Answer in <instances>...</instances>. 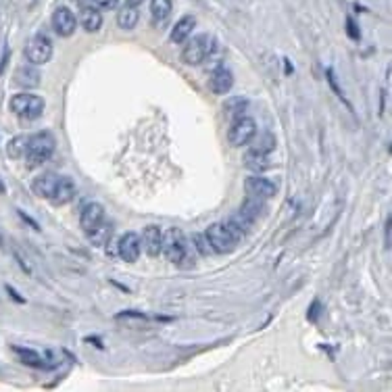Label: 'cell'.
Instances as JSON below:
<instances>
[{"mask_svg": "<svg viewBox=\"0 0 392 392\" xmlns=\"http://www.w3.org/2000/svg\"><path fill=\"white\" fill-rule=\"evenodd\" d=\"M54 146H57V140H54V136L50 132H38V134L30 136L23 157L27 159L30 167H36V165L46 163L52 157Z\"/></svg>", "mask_w": 392, "mask_h": 392, "instance_id": "obj_1", "label": "cell"}, {"mask_svg": "<svg viewBox=\"0 0 392 392\" xmlns=\"http://www.w3.org/2000/svg\"><path fill=\"white\" fill-rule=\"evenodd\" d=\"M215 50V40L209 36V34H200V36H194L182 50V61L190 67L194 65H200L203 61L209 59V54H213Z\"/></svg>", "mask_w": 392, "mask_h": 392, "instance_id": "obj_2", "label": "cell"}, {"mask_svg": "<svg viewBox=\"0 0 392 392\" xmlns=\"http://www.w3.org/2000/svg\"><path fill=\"white\" fill-rule=\"evenodd\" d=\"M192 244H188L186 236L182 230L178 228H170L167 232H163V246H161V253L167 257V261H172L176 265H180L186 257V253L190 251Z\"/></svg>", "mask_w": 392, "mask_h": 392, "instance_id": "obj_3", "label": "cell"}, {"mask_svg": "<svg viewBox=\"0 0 392 392\" xmlns=\"http://www.w3.org/2000/svg\"><path fill=\"white\" fill-rule=\"evenodd\" d=\"M9 106H11V111L17 115V117H21V119H27V122H34V119H38L42 113H44V106H46V102H44V98L42 96H36V94H15L13 98H11V102H9Z\"/></svg>", "mask_w": 392, "mask_h": 392, "instance_id": "obj_4", "label": "cell"}, {"mask_svg": "<svg viewBox=\"0 0 392 392\" xmlns=\"http://www.w3.org/2000/svg\"><path fill=\"white\" fill-rule=\"evenodd\" d=\"M25 59L32 65H46L52 59V42L44 34H36L25 46Z\"/></svg>", "mask_w": 392, "mask_h": 392, "instance_id": "obj_5", "label": "cell"}, {"mask_svg": "<svg viewBox=\"0 0 392 392\" xmlns=\"http://www.w3.org/2000/svg\"><path fill=\"white\" fill-rule=\"evenodd\" d=\"M207 238L213 246L215 253H232L236 249V238L230 234V230L226 228V223H211V226L207 228Z\"/></svg>", "mask_w": 392, "mask_h": 392, "instance_id": "obj_6", "label": "cell"}, {"mask_svg": "<svg viewBox=\"0 0 392 392\" xmlns=\"http://www.w3.org/2000/svg\"><path fill=\"white\" fill-rule=\"evenodd\" d=\"M255 134H257V124H255V119L242 115V117H236V119L232 122V126H230V130H228V140H230L232 146H244V144H249V142L253 140Z\"/></svg>", "mask_w": 392, "mask_h": 392, "instance_id": "obj_7", "label": "cell"}, {"mask_svg": "<svg viewBox=\"0 0 392 392\" xmlns=\"http://www.w3.org/2000/svg\"><path fill=\"white\" fill-rule=\"evenodd\" d=\"M52 27L61 38H69L78 30V17L67 7H61V9L54 11V15H52Z\"/></svg>", "mask_w": 392, "mask_h": 392, "instance_id": "obj_8", "label": "cell"}, {"mask_svg": "<svg viewBox=\"0 0 392 392\" xmlns=\"http://www.w3.org/2000/svg\"><path fill=\"white\" fill-rule=\"evenodd\" d=\"M244 190L249 192V196H255V198H261V200H267V198H273L277 188L271 180L267 178H261V176H251L244 180Z\"/></svg>", "mask_w": 392, "mask_h": 392, "instance_id": "obj_9", "label": "cell"}, {"mask_svg": "<svg viewBox=\"0 0 392 392\" xmlns=\"http://www.w3.org/2000/svg\"><path fill=\"white\" fill-rule=\"evenodd\" d=\"M117 253L124 261L128 263H136L140 253H142V246H140V236L136 232H126L119 242H117Z\"/></svg>", "mask_w": 392, "mask_h": 392, "instance_id": "obj_10", "label": "cell"}, {"mask_svg": "<svg viewBox=\"0 0 392 392\" xmlns=\"http://www.w3.org/2000/svg\"><path fill=\"white\" fill-rule=\"evenodd\" d=\"M209 86H211L213 94H217V96L228 94V92L232 90V86H234V76H232V71H230L228 67H223V65L215 67L213 73H211Z\"/></svg>", "mask_w": 392, "mask_h": 392, "instance_id": "obj_11", "label": "cell"}, {"mask_svg": "<svg viewBox=\"0 0 392 392\" xmlns=\"http://www.w3.org/2000/svg\"><path fill=\"white\" fill-rule=\"evenodd\" d=\"M100 221H104V207L100 203H88L84 205L82 213H80V226L82 230L88 234L92 232Z\"/></svg>", "mask_w": 392, "mask_h": 392, "instance_id": "obj_12", "label": "cell"}, {"mask_svg": "<svg viewBox=\"0 0 392 392\" xmlns=\"http://www.w3.org/2000/svg\"><path fill=\"white\" fill-rule=\"evenodd\" d=\"M59 178H61V176L54 174V172H46V174L34 178V182H32L34 194L40 196V198H48V200H50V198L54 196V190H57Z\"/></svg>", "mask_w": 392, "mask_h": 392, "instance_id": "obj_13", "label": "cell"}, {"mask_svg": "<svg viewBox=\"0 0 392 392\" xmlns=\"http://www.w3.org/2000/svg\"><path fill=\"white\" fill-rule=\"evenodd\" d=\"M140 246L148 257H159L161 246H163V232L159 226H146L142 236H140Z\"/></svg>", "mask_w": 392, "mask_h": 392, "instance_id": "obj_14", "label": "cell"}, {"mask_svg": "<svg viewBox=\"0 0 392 392\" xmlns=\"http://www.w3.org/2000/svg\"><path fill=\"white\" fill-rule=\"evenodd\" d=\"M78 190H76V184L69 176H61L59 178V184H57V190H54V196L50 198L54 205H67L76 198Z\"/></svg>", "mask_w": 392, "mask_h": 392, "instance_id": "obj_15", "label": "cell"}, {"mask_svg": "<svg viewBox=\"0 0 392 392\" xmlns=\"http://www.w3.org/2000/svg\"><path fill=\"white\" fill-rule=\"evenodd\" d=\"M15 84L21 88H36L40 86V71L36 69V65H21L15 71Z\"/></svg>", "mask_w": 392, "mask_h": 392, "instance_id": "obj_16", "label": "cell"}, {"mask_svg": "<svg viewBox=\"0 0 392 392\" xmlns=\"http://www.w3.org/2000/svg\"><path fill=\"white\" fill-rule=\"evenodd\" d=\"M80 23L82 27L88 32V34H94L100 30L102 25V15L96 7H82V13H80Z\"/></svg>", "mask_w": 392, "mask_h": 392, "instance_id": "obj_17", "label": "cell"}, {"mask_svg": "<svg viewBox=\"0 0 392 392\" xmlns=\"http://www.w3.org/2000/svg\"><path fill=\"white\" fill-rule=\"evenodd\" d=\"M194 25H196V19L192 15H184L172 30V42L174 44H182L188 40V36L194 32Z\"/></svg>", "mask_w": 392, "mask_h": 392, "instance_id": "obj_18", "label": "cell"}, {"mask_svg": "<svg viewBox=\"0 0 392 392\" xmlns=\"http://www.w3.org/2000/svg\"><path fill=\"white\" fill-rule=\"evenodd\" d=\"M244 167L246 170H251V172H255V174H261V172H265V170H269V154H265V152H259V150H249L246 154H244Z\"/></svg>", "mask_w": 392, "mask_h": 392, "instance_id": "obj_19", "label": "cell"}, {"mask_svg": "<svg viewBox=\"0 0 392 392\" xmlns=\"http://www.w3.org/2000/svg\"><path fill=\"white\" fill-rule=\"evenodd\" d=\"M88 238H90L92 246H106L108 240L113 238V223L100 221L92 232H88Z\"/></svg>", "mask_w": 392, "mask_h": 392, "instance_id": "obj_20", "label": "cell"}, {"mask_svg": "<svg viewBox=\"0 0 392 392\" xmlns=\"http://www.w3.org/2000/svg\"><path fill=\"white\" fill-rule=\"evenodd\" d=\"M174 11V0H150V15L154 23H165L172 17Z\"/></svg>", "mask_w": 392, "mask_h": 392, "instance_id": "obj_21", "label": "cell"}, {"mask_svg": "<svg viewBox=\"0 0 392 392\" xmlns=\"http://www.w3.org/2000/svg\"><path fill=\"white\" fill-rule=\"evenodd\" d=\"M246 108H249V100L244 96H230L226 102H223V111H226V115L232 119L246 115Z\"/></svg>", "mask_w": 392, "mask_h": 392, "instance_id": "obj_22", "label": "cell"}, {"mask_svg": "<svg viewBox=\"0 0 392 392\" xmlns=\"http://www.w3.org/2000/svg\"><path fill=\"white\" fill-rule=\"evenodd\" d=\"M138 19H140V13H138V7H132V5H126L117 11V25L122 30H134L138 25Z\"/></svg>", "mask_w": 392, "mask_h": 392, "instance_id": "obj_23", "label": "cell"}, {"mask_svg": "<svg viewBox=\"0 0 392 392\" xmlns=\"http://www.w3.org/2000/svg\"><path fill=\"white\" fill-rule=\"evenodd\" d=\"M249 144H251L253 150H259V152L269 154V152L275 148V138H273V134H269V132H261V134H255Z\"/></svg>", "mask_w": 392, "mask_h": 392, "instance_id": "obj_24", "label": "cell"}, {"mask_svg": "<svg viewBox=\"0 0 392 392\" xmlns=\"http://www.w3.org/2000/svg\"><path fill=\"white\" fill-rule=\"evenodd\" d=\"M263 211H265L263 200H261V198H255V196L244 198V200H242V205H240V213H242V215H246V217H249V219H253V221H257V219L263 215Z\"/></svg>", "mask_w": 392, "mask_h": 392, "instance_id": "obj_25", "label": "cell"}, {"mask_svg": "<svg viewBox=\"0 0 392 392\" xmlns=\"http://www.w3.org/2000/svg\"><path fill=\"white\" fill-rule=\"evenodd\" d=\"M13 351L17 353V357L21 359V363L36 367V369H44V355L32 351V349H21V347H13Z\"/></svg>", "mask_w": 392, "mask_h": 392, "instance_id": "obj_26", "label": "cell"}, {"mask_svg": "<svg viewBox=\"0 0 392 392\" xmlns=\"http://www.w3.org/2000/svg\"><path fill=\"white\" fill-rule=\"evenodd\" d=\"M27 140H30V136H15V138L9 142V146H7L9 157H13V159H21V157L25 154Z\"/></svg>", "mask_w": 392, "mask_h": 392, "instance_id": "obj_27", "label": "cell"}, {"mask_svg": "<svg viewBox=\"0 0 392 392\" xmlns=\"http://www.w3.org/2000/svg\"><path fill=\"white\" fill-rule=\"evenodd\" d=\"M192 246H194V251H198L203 257H211V255L215 253L213 246H211V242H209V238H207V234H200V232L192 234Z\"/></svg>", "mask_w": 392, "mask_h": 392, "instance_id": "obj_28", "label": "cell"}, {"mask_svg": "<svg viewBox=\"0 0 392 392\" xmlns=\"http://www.w3.org/2000/svg\"><path fill=\"white\" fill-rule=\"evenodd\" d=\"M325 80H327V84H330V88H332V92L338 96L343 102H347V106L353 111V106H351V102L347 100V96H345V92L341 90V86H338V82H336V76H334V71L332 69H325Z\"/></svg>", "mask_w": 392, "mask_h": 392, "instance_id": "obj_29", "label": "cell"}, {"mask_svg": "<svg viewBox=\"0 0 392 392\" xmlns=\"http://www.w3.org/2000/svg\"><path fill=\"white\" fill-rule=\"evenodd\" d=\"M119 0H92V7H96L98 11H111V9H117Z\"/></svg>", "mask_w": 392, "mask_h": 392, "instance_id": "obj_30", "label": "cell"}, {"mask_svg": "<svg viewBox=\"0 0 392 392\" xmlns=\"http://www.w3.org/2000/svg\"><path fill=\"white\" fill-rule=\"evenodd\" d=\"M347 34H349V38H351V40H355V42H359V40H361V32H359V27H357V23H355V19H353V17H349V19H347Z\"/></svg>", "mask_w": 392, "mask_h": 392, "instance_id": "obj_31", "label": "cell"}, {"mask_svg": "<svg viewBox=\"0 0 392 392\" xmlns=\"http://www.w3.org/2000/svg\"><path fill=\"white\" fill-rule=\"evenodd\" d=\"M115 319H138V321H146V315L140 311H122L115 315Z\"/></svg>", "mask_w": 392, "mask_h": 392, "instance_id": "obj_32", "label": "cell"}, {"mask_svg": "<svg viewBox=\"0 0 392 392\" xmlns=\"http://www.w3.org/2000/svg\"><path fill=\"white\" fill-rule=\"evenodd\" d=\"M19 217H21V219H23L25 223H30V226H32L34 230H40V223H38V221H34V219H32L30 215H25L23 211H19Z\"/></svg>", "mask_w": 392, "mask_h": 392, "instance_id": "obj_33", "label": "cell"}, {"mask_svg": "<svg viewBox=\"0 0 392 392\" xmlns=\"http://www.w3.org/2000/svg\"><path fill=\"white\" fill-rule=\"evenodd\" d=\"M7 61H9V48H5L3 59H0V76H3V71H5V67H7Z\"/></svg>", "mask_w": 392, "mask_h": 392, "instance_id": "obj_34", "label": "cell"}, {"mask_svg": "<svg viewBox=\"0 0 392 392\" xmlns=\"http://www.w3.org/2000/svg\"><path fill=\"white\" fill-rule=\"evenodd\" d=\"M7 292H9V295H11V297H13V299H15V301H17V303H21V305H23V303H25V299H23V297H19V295H17V290H15V288H11V286H7Z\"/></svg>", "mask_w": 392, "mask_h": 392, "instance_id": "obj_35", "label": "cell"}, {"mask_svg": "<svg viewBox=\"0 0 392 392\" xmlns=\"http://www.w3.org/2000/svg\"><path fill=\"white\" fill-rule=\"evenodd\" d=\"M317 313H319V301H315L313 303V309H309V319H317Z\"/></svg>", "mask_w": 392, "mask_h": 392, "instance_id": "obj_36", "label": "cell"}, {"mask_svg": "<svg viewBox=\"0 0 392 392\" xmlns=\"http://www.w3.org/2000/svg\"><path fill=\"white\" fill-rule=\"evenodd\" d=\"M390 232H392V228H390V217H388V221H386V249H390V244H392Z\"/></svg>", "mask_w": 392, "mask_h": 392, "instance_id": "obj_37", "label": "cell"}, {"mask_svg": "<svg viewBox=\"0 0 392 392\" xmlns=\"http://www.w3.org/2000/svg\"><path fill=\"white\" fill-rule=\"evenodd\" d=\"M144 0H126V5H132V7H140Z\"/></svg>", "mask_w": 392, "mask_h": 392, "instance_id": "obj_38", "label": "cell"}, {"mask_svg": "<svg viewBox=\"0 0 392 392\" xmlns=\"http://www.w3.org/2000/svg\"><path fill=\"white\" fill-rule=\"evenodd\" d=\"M80 7H92V0H78Z\"/></svg>", "mask_w": 392, "mask_h": 392, "instance_id": "obj_39", "label": "cell"}, {"mask_svg": "<svg viewBox=\"0 0 392 392\" xmlns=\"http://www.w3.org/2000/svg\"><path fill=\"white\" fill-rule=\"evenodd\" d=\"M86 341H88V343H94L98 349H102V345H100V341H98V338H86Z\"/></svg>", "mask_w": 392, "mask_h": 392, "instance_id": "obj_40", "label": "cell"}]
</instances>
